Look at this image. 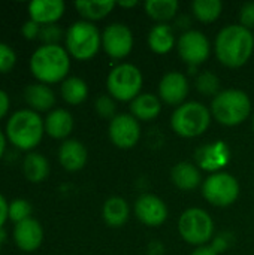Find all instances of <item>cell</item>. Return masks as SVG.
<instances>
[{"label":"cell","instance_id":"cell-31","mask_svg":"<svg viewBox=\"0 0 254 255\" xmlns=\"http://www.w3.org/2000/svg\"><path fill=\"white\" fill-rule=\"evenodd\" d=\"M31 203L25 199H13L12 202H9V220L13 221L15 224L25 221L28 218H31Z\"/></svg>","mask_w":254,"mask_h":255},{"label":"cell","instance_id":"cell-21","mask_svg":"<svg viewBox=\"0 0 254 255\" xmlns=\"http://www.w3.org/2000/svg\"><path fill=\"white\" fill-rule=\"evenodd\" d=\"M171 178H172L174 185L183 191H192V190L198 188L202 181L198 166L193 163H189V161L177 163L172 167Z\"/></svg>","mask_w":254,"mask_h":255},{"label":"cell","instance_id":"cell-7","mask_svg":"<svg viewBox=\"0 0 254 255\" xmlns=\"http://www.w3.org/2000/svg\"><path fill=\"white\" fill-rule=\"evenodd\" d=\"M142 82L144 78L141 70L130 63H123L109 72L106 78V88L112 99L120 102H133L141 94Z\"/></svg>","mask_w":254,"mask_h":255},{"label":"cell","instance_id":"cell-38","mask_svg":"<svg viewBox=\"0 0 254 255\" xmlns=\"http://www.w3.org/2000/svg\"><path fill=\"white\" fill-rule=\"evenodd\" d=\"M9 202L6 200V197L0 193V230H3L6 221L9 220Z\"/></svg>","mask_w":254,"mask_h":255},{"label":"cell","instance_id":"cell-27","mask_svg":"<svg viewBox=\"0 0 254 255\" xmlns=\"http://www.w3.org/2000/svg\"><path fill=\"white\" fill-rule=\"evenodd\" d=\"M60 94L63 100L72 106L81 105L88 97V85L84 79L78 76H69L61 82Z\"/></svg>","mask_w":254,"mask_h":255},{"label":"cell","instance_id":"cell-37","mask_svg":"<svg viewBox=\"0 0 254 255\" xmlns=\"http://www.w3.org/2000/svg\"><path fill=\"white\" fill-rule=\"evenodd\" d=\"M231 242H232V235H229V233L225 232V233H220V235H217L214 238L211 247L214 248V251L217 254H222V253H225L231 247Z\"/></svg>","mask_w":254,"mask_h":255},{"label":"cell","instance_id":"cell-24","mask_svg":"<svg viewBox=\"0 0 254 255\" xmlns=\"http://www.w3.org/2000/svg\"><path fill=\"white\" fill-rule=\"evenodd\" d=\"M130 215L129 203L121 197H111L105 202L102 209V217L106 226L112 229H118L126 224Z\"/></svg>","mask_w":254,"mask_h":255},{"label":"cell","instance_id":"cell-25","mask_svg":"<svg viewBox=\"0 0 254 255\" xmlns=\"http://www.w3.org/2000/svg\"><path fill=\"white\" fill-rule=\"evenodd\" d=\"M114 0H79L75 1V7L84 21H99L108 16L115 7Z\"/></svg>","mask_w":254,"mask_h":255},{"label":"cell","instance_id":"cell-6","mask_svg":"<svg viewBox=\"0 0 254 255\" xmlns=\"http://www.w3.org/2000/svg\"><path fill=\"white\" fill-rule=\"evenodd\" d=\"M211 111L199 102H187L178 106L171 118L174 131L186 139L204 134L211 124Z\"/></svg>","mask_w":254,"mask_h":255},{"label":"cell","instance_id":"cell-45","mask_svg":"<svg viewBox=\"0 0 254 255\" xmlns=\"http://www.w3.org/2000/svg\"><path fill=\"white\" fill-rule=\"evenodd\" d=\"M3 241H4V232L0 230V251H1V244H3Z\"/></svg>","mask_w":254,"mask_h":255},{"label":"cell","instance_id":"cell-9","mask_svg":"<svg viewBox=\"0 0 254 255\" xmlns=\"http://www.w3.org/2000/svg\"><path fill=\"white\" fill-rule=\"evenodd\" d=\"M240 190L238 179L226 172L210 175L202 185L204 197L217 208H226L235 203L240 197Z\"/></svg>","mask_w":254,"mask_h":255},{"label":"cell","instance_id":"cell-15","mask_svg":"<svg viewBox=\"0 0 254 255\" xmlns=\"http://www.w3.org/2000/svg\"><path fill=\"white\" fill-rule=\"evenodd\" d=\"M12 239L19 251L34 253L40 248L43 242V229L37 220L28 218L25 221L15 224L12 232Z\"/></svg>","mask_w":254,"mask_h":255},{"label":"cell","instance_id":"cell-41","mask_svg":"<svg viewBox=\"0 0 254 255\" xmlns=\"http://www.w3.org/2000/svg\"><path fill=\"white\" fill-rule=\"evenodd\" d=\"M190 255H219L216 251H214V248L211 247V245H204V247H198L193 253Z\"/></svg>","mask_w":254,"mask_h":255},{"label":"cell","instance_id":"cell-1","mask_svg":"<svg viewBox=\"0 0 254 255\" xmlns=\"http://www.w3.org/2000/svg\"><path fill=\"white\" fill-rule=\"evenodd\" d=\"M214 49L217 60L231 69L244 66L253 55L254 34L241 24H231L222 28L216 37Z\"/></svg>","mask_w":254,"mask_h":255},{"label":"cell","instance_id":"cell-44","mask_svg":"<svg viewBox=\"0 0 254 255\" xmlns=\"http://www.w3.org/2000/svg\"><path fill=\"white\" fill-rule=\"evenodd\" d=\"M117 4H118V6H121V7H133V6H136V4H138V1H136V0H130V1H118Z\"/></svg>","mask_w":254,"mask_h":255},{"label":"cell","instance_id":"cell-2","mask_svg":"<svg viewBox=\"0 0 254 255\" xmlns=\"http://www.w3.org/2000/svg\"><path fill=\"white\" fill-rule=\"evenodd\" d=\"M30 72L40 84L63 82L70 70V55L61 45H40L30 57Z\"/></svg>","mask_w":254,"mask_h":255},{"label":"cell","instance_id":"cell-46","mask_svg":"<svg viewBox=\"0 0 254 255\" xmlns=\"http://www.w3.org/2000/svg\"><path fill=\"white\" fill-rule=\"evenodd\" d=\"M253 128H254V118H253Z\"/></svg>","mask_w":254,"mask_h":255},{"label":"cell","instance_id":"cell-4","mask_svg":"<svg viewBox=\"0 0 254 255\" xmlns=\"http://www.w3.org/2000/svg\"><path fill=\"white\" fill-rule=\"evenodd\" d=\"M252 114V100L241 90L220 91L211 103V115L223 126L234 127L244 123Z\"/></svg>","mask_w":254,"mask_h":255},{"label":"cell","instance_id":"cell-34","mask_svg":"<svg viewBox=\"0 0 254 255\" xmlns=\"http://www.w3.org/2000/svg\"><path fill=\"white\" fill-rule=\"evenodd\" d=\"M16 64V54L10 45L0 42V73H9Z\"/></svg>","mask_w":254,"mask_h":255},{"label":"cell","instance_id":"cell-42","mask_svg":"<svg viewBox=\"0 0 254 255\" xmlns=\"http://www.w3.org/2000/svg\"><path fill=\"white\" fill-rule=\"evenodd\" d=\"M6 146H7V139H6V134L4 131L0 128V160L4 157L6 154Z\"/></svg>","mask_w":254,"mask_h":255},{"label":"cell","instance_id":"cell-17","mask_svg":"<svg viewBox=\"0 0 254 255\" xmlns=\"http://www.w3.org/2000/svg\"><path fill=\"white\" fill-rule=\"evenodd\" d=\"M66 4L63 0H33L27 4V12L30 19L39 25L57 24V21L64 15Z\"/></svg>","mask_w":254,"mask_h":255},{"label":"cell","instance_id":"cell-33","mask_svg":"<svg viewBox=\"0 0 254 255\" xmlns=\"http://www.w3.org/2000/svg\"><path fill=\"white\" fill-rule=\"evenodd\" d=\"M63 30L58 24H48L42 25L39 40L42 42V45H60L58 42L63 39Z\"/></svg>","mask_w":254,"mask_h":255},{"label":"cell","instance_id":"cell-11","mask_svg":"<svg viewBox=\"0 0 254 255\" xmlns=\"http://www.w3.org/2000/svg\"><path fill=\"white\" fill-rule=\"evenodd\" d=\"M109 139L111 142L121 149L133 148L141 137V126L133 115L120 114L115 115L109 123Z\"/></svg>","mask_w":254,"mask_h":255},{"label":"cell","instance_id":"cell-10","mask_svg":"<svg viewBox=\"0 0 254 255\" xmlns=\"http://www.w3.org/2000/svg\"><path fill=\"white\" fill-rule=\"evenodd\" d=\"M180 57L189 64V67H198L205 63L211 52V45L208 37L199 30L184 31L177 43Z\"/></svg>","mask_w":254,"mask_h":255},{"label":"cell","instance_id":"cell-20","mask_svg":"<svg viewBox=\"0 0 254 255\" xmlns=\"http://www.w3.org/2000/svg\"><path fill=\"white\" fill-rule=\"evenodd\" d=\"M45 133L52 139H66L73 130V117L69 111L57 108L48 112L43 120Z\"/></svg>","mask_w":254,"mask_h":255},{"label":"cell","instance_id":"cell-18","mask_svg":"<svg viewBox=\"0 0 254 255\" xmlns=\"http://www.w3.org/2000/svg\"><path fill=\"white\" fill-rule=\"evenodd\" d=\"M87 148L76 139H66L58 148V163L66 172H79L87 164Z\"/></svg>","mask_w":254,"mask_h":255},{"label":"cell","instance_id":"cell-16","mask_svg":"<svg viewBox=\"0 0 254 255\" xmlns=\"http://www.w3.org/2000/svg\"><path fill=\"white\" fill-rule=\"evenodd\" d=\"M195 158L199 167L217 173V170L223 169L231 161V149L225 142L217 140L201 146L196 151Z\"/></svg>","mask_w":254,"mask_h":255},{"label":"cell","instance_id":"cell-39","mask_svg":"<svg viewBox=\"0 0 254 255\" xmlns=\"http://www.w3.org/2000/svg\"><path fill=\"white\" fill-rule=\"evenodd\" d=\"M9 108H10V99H9L7 93L0 88V120H3L7 115Z\"/></svg>","mask_w":254,"mask_h":255},{"label":"cell","instance_id":"cell-36","mask_svg":"<svg viewBox=\"0 0 254 255\" xmlns=\"http://www.w3.org/2000/svg\"><path fill=\"white\" fill-rule=\"evenodd\" d=\"M40 28H42V25H39L33 19H27L21 27V33L25 40H34V39H39Z\"/></svg>","mask_w":254,"mask_h":255},{"label":"cell","instance_id":"cell-12","mask_svg":"<svg viewBox=\"0 0 254 255\" xmlns=\"http://www.w3.org/2000/svg\"><path fill=\"white\" fill-rule=\"evenodd\" d=\"M102 48L112 58L127 57L133 48L132 30L121 22L109 24L102 33Z\"/></svg>","mask_w":254,"mask_h":255},{"label":"cell","instance_id":"cell-30","mask_svg":"<svg viewBox=\"0 0 254 255\" xmlns=\"http://www.w3.org/2000/svg\"><path fill=\"white\" fill-rule=\"evenodd\" d=\"M195 85H196V90L204 94V96H217L220 91V79L216 73L210 72V70H205V72H201L198 76H196V81H195Z\"/></svg>","mask_w":254,"mask_h":255},{"label":"cell","instance_id":"cell-22","mask_svg":"<svg viewBox=\"0 0 254 255\" xmlns=\"http://www.w3.org/2000/svg\"><path fill=\"white\" fill-rule=\"evenodd\" d=\"M130 112L136 120L153 121L162 112L160 99L151 93H141L133 102H130Z\"/></svg>","mask_w":254,"mask_h":255},{"label":"cell","instance_id":"cell-26","mask_svg":"<svg viewBox=\"0 0 254 255\" xmlns=\"http://www.w3.org/2000/svg\"><path fill=\"white\" fill-rule=\"evenodd\" d=\"M175 45V36L169 24H157L148 34V46L156 54H168Z\"/></svg>","mask_w":254,"mask_h":255},{"label":"cell","instance_id":"cell-32","mask_svg":"<svg viewBox=\"0 0 254 255\" xmlns=\"http://www.w3.org/2000/svg\"><path fill=\"white\" fill-rule=\"evenodd\" d=\"M94 108H96V112L99 114V117H102V118L112 120L115 117V109H117L115 99H112L109 94L99 96L94 102Z\"/></svg>","mask_w":254,"mask_h":255},{"label":"cell","instance_id":"cell-5","mask_svg":"<svg viewBox=\"0 0 254 255\" xmlns=\"http://www.w3.org/2000/svg\"><path fill=\"white\" fill-rule=\"evenodd\" d=\"M64 48L70 57L78 61L91 60L102 46V34L90 21L73 22L64 34Z\"/></svg>","mask_w":254,"mask_h":255},{"label":"cell","instance_id":"cell-13","mask_svg":"<svg viewBox=\"0 0 254 255\" xmlns=\"http://www.w3.org/2000/svg\"><path fill=\"white\" fill-rule=\"evenodd\" d=\"M135 215L142 224L148 227H159L168 218V206L157 196L142 194L135 202Z\"/></svg>","mask_w":254,"mask_h":255},{"label":"cell","instance_id":"cell-19","mask_svg":"<svg viewBox=\"0 0 254 255\" xmlns=\"http://www.w3.org/2000/svg\"><path fill=\"white\" fill-rule=\"evenodd\" d=\"M24 100L28 109L40 114V112H51L55 105V93L49 85L34 82L25 87L24 90Z\"/></svg>","mask_w":254,"mask_h":255},{"label":"cell","instance_id":"cell-8","mask_svg":"<svg viewBox=\"0 0 254 255\" xmlns=\"http://www.w3.org/2000/svg\"><path fill=\"white\" fill-rule=\"evenodd\" d=\"M178 232L187 244L204 247L214 236V221L207 211L190 208L181 214L178 220Z\"/></svg>","mask_w":254,"mask_h":255},{"label":"cell","instance_id":"cell-14","mask_svg":"<svg viewBox=\"0 0 254 255\" xmlns=\"http://www.w3.org/2000/svg\"><path fill=\"white\" fill-rule=\"evenodd\" d=\"M190 85L181 72H168L159 84V99L171 106H181L187 99Z\"/></svg>","mask_w":254,"mask_h":255},{"label":"cell","instance_id":"cell-43","mask_svg":"<svg viewBox=\"0 0 254 255\" xmlns=\"http://www.w3.org/2000/svg\"><path fill=\"white\" fill-rule=\"evenodd\" d=\"M189 24H190V19H189V16H181V18H178L177 19V27H180V28H186V27H189Z\"/></svg>","mask_w":254,"mask_h":255},{"label":"cell","instance_id":"cell-23","mask_svg":"<svg viewBox=\"0 0 254 255\" xmlns=\"http://www.w3.org/2000/svg\"><path fill=\"white\" fill-rule=\"evenodd\" d=\"M22 173L31 184L43 182L49 175V163L40 152H27L22 160Z\"/></svg>","mask_w":254,"mask_h":255},{"label":"cell","instance_id":"cell-35","mask_svg":"<svg viewBox=\"0 0 254 255\" xmlns=\"http://www.w3.org/2000/svg\"><path fill=\"white\" fill-rule=\"evenodd\" d=\"M240 24L249 30L254 28V1L243 4L240 9Z\"/></svg>","mask_w":254,"mask_h":255},{"label":"cell","instance_id":"cell-28","mask_svg":"<svg viewBox=\"0 0 254 255\" xmlns=\"http://www.w3.org/2000/svg\"><path fill=\"white\" fill-rule=\"evenodd\" d=\"M144 7L150 18L165 24L177 15L180 4L177 0H148L145 1Z\"/></svg>","mask_w":254,"mask_h":255},{"label":"cell","instance_id":"cell-3","mask_svg":"<svg viewBox=\"0 0 254 255\" xmlns=\"http://www.w3.org/2000/svg\"><path fill=\"white\" fill-rule=\"evenodd\" d=\"M4 134L12 146L19 151L31 152L43 139V118L28 108L15 111L6 121Z\"/></svg>","mask_w":254,"mask_h":255},{"label":"cell","instance_id":"cell-29","mask_svg":"<svg viewBox=\"0 0 254 255\" xmlns=\"http://www.w3.org/2000/svg\"><path fill=\"white\" fill-rule=\"evenodd\" d=\"M193 15L204 24L217 21L223 12V3L220 0H195L192 3Z\"/></svg>","mask_w":254,"mask_h":255},{"label":"cell","instance_id":"cell-40","mask_svg":"<svg viewBox=\"0 0 254 255\" xmlns=\"http://www.w3.org/2000/svg\"><path fill=\"white\" fill-rule=\"evenodd\" d=\"M165 253V247L162 245V242L154 241L148 245V255H163Z\"/></svg>","mask_w":254,"mask_h":255}]
</instances>
